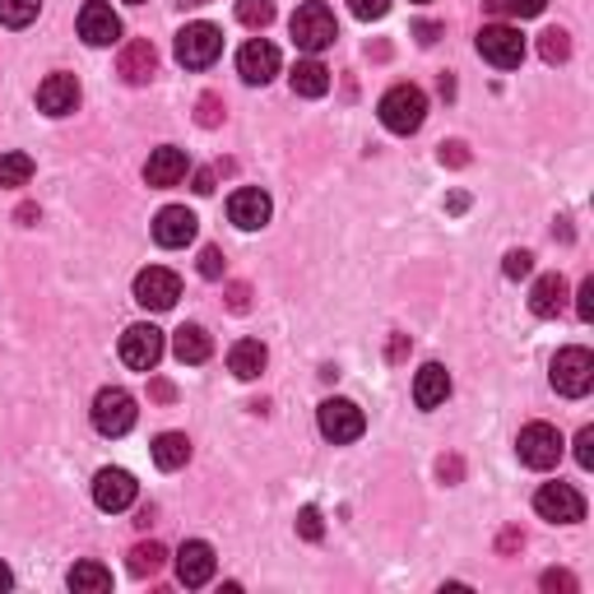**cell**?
<instances>
[{
	"label": "cell",
	"mask_w": 594,
	"mask_h": 594,
	"mask_svg": "<svg viewBox=\"0 0 594 594\" xmlns=\"http://www.w3.org/2000/svg\"><path fill=\"white\" fill-rule=\"evenodd\" d=\"M288 33H293L297 51H307V57H321V51H325V47H335V38H339L335 10L321 5V0H307V5H297V10H293Z\"/></svg>",
	"instance_id": "cell-1"
},
{
	"label": "cell",
	"mask_w": 594,
	"mask_h": 594,
	"mask_svg": "<svg viewBox=\"0 0 594 594\" xmlns=\"http://www.w3.org/2000/svg\"><path fill=\"white\" fill-rule=\"evenodd\" d=\"M376 116L391 135H413L428 121V94L418 89V84H395V89L381 94Z\"/></svg>",
	"instance_id": "cell-2"
},
{
	"label": "cell",
	"mask_w": 594,
	"mask_h": 594,
	"mask_svg": "<svg viewBox=\"0 0 594 594\" xmlns=\"http://www.w3.org/2000/svg\"><path fill=\"white\" fill-rule=\"evenodd\" d=\"M553 391L567 395V399H585L594 391V354L590 348L571 344L553 358Z\"/></svg>",
	"instance_id": "cell-3"
},
{
	"label": "cell",
	"mask_w": 594,
	"mask_h": 594,
	"mask_svg": "<svg viewBox=\"0 0 594 594\" xmlns=\"http://www.w3.org/2000/svg\"><path fill=\"white\" fill-rule=\"evenodd\" d=\"M135 418H139V409H135V395H131V391L102 386V391L94 395V428H98L102 436H126V432L135 428Z\"/></svg>",
	"instance_id": "cell-4"
},
{
	"label": "cell",
	"mask_w": 594,
	"mask_h": 594,
	"mask_svg": "<svg viewBox=\"0 0 594 594\" xmlns=\"http://www.w3.org/2000/svg\"><path fill=\"white\" fill-rule=\"evenodd\" d=\"M562 450H567V442H562V432H557L553 423H530V428H520V436H516V456H520V465H530V469H553L557 460H562Z\"/></svg>",
	"instance_id": "cell-5"
},
{
	"label": "cell",
	"mask_w": 594,
	"mask_h": 594,
	"mask_svg": "<svg viewBox=\"0 0 594 594\" xmlns=\"http://www.w3.org/2000/svg\"><path fill=\"white\" fill-rule=\"evenodd\" d=\"M223 57V33L214 24H186L177 33V61L186 70H209Z\"/></svg>",
	"instance_id": "cell-6"
},
{
	"label": "cell",
	"mask_w": 594,
	"mask_h": 594,
	"mask_svg": "<svg viewBox=\"0 0 594 594\" xmlns=\"http://www.w3.org/2000/svg\"><path fill=\"white\" fill-rule=\"evenodd\" d=\"M317 428H321L325 442L348 446V442H358L362 436L367 418H362V409L354 405V399H325V405L317 409Z\"/></svg>",
	"instance_id": "cell-7"
},
{
	"label": "cell",
	"mask_w": 594,
	"mask_h": 594,
	"mask_svg": "<svg viewBox=\"0 0 594 594\" xmlns=\"http://www.w3.org/2000/svg\"><path fill=\"white\" fill-rule=\"evenodd\" d=\"M177 297H182V279L172 270L149 265V270L135 274V302L145 311H172L177 307Z\"/></svg>",
	"instance_id": "cell-8"
},
{
	"label": "cell",
	"mask_w": 594,
	"mask_h": 594,
	"mask_svg": "<svg viewBox=\"0 0 594 594\" xmlns=\"http://www.w3.org/2000/svg\"><path fill=\"white\" fill-rule=\"evenodd\" d=\"M163 330L159 325H131L126 335H121V362L131 367V372H153V367L163 362Z\"/></svg>",
	"instance_id": "cell-9"
},
{
	"label": "cell",
	"mask_w": 594,
	"mask_h": 594,
	"mask_svg": "<svg viewBox=\"0 0 594 594\" xmlns=\"http://www.w3.org/2000/svg\"><path fill=\"white\" fill-rule=\"evenodd\" d=\"M479 57L497 70H516L525 61V38H520V28H511V24H487L479 33Z\"/></svg>",
	"instance_id": "cell-10"
},
{
	"label": "cell",
	"mask_w": 594,
	"mask_h": 594,
	"mask_svg": "<svg viewBox=\"0 0 594 594\" xmlns=\"http://www.w3.org/2000/svg\"><path fill=\"white\" fill-rule=\"evenodd\" d=\"M534 511L553 525H576V520H585V497L571 483H544L534 493Z\"/></svg>",
	"instance_id": "cell-11"
},
{
	"label": "cell",
	"mask_w": 594,
	"mask_h": 594,
	"mask_svg": "<svg viewBox=\"0 0 594 594\" xmlns=\"http://www.w3.org/2000/svg\"><path fill=\"white\" fill-rule=\"evenodd\" d=\"M139 497V483L131 469H98V479H94V502H98V511H126V506Z\"/></svg>",
	"instance_id": "cell-12"
},
{
	"label": "cell",
	"mask_w": 594,
	"mask_h": 594,
	"mask_svg": "<svg viewBox=\"0 0 594 594\" xmlns=\"http://www.w3.org/2000/svg\"><path fill=\"white\" fill-rule=\"evenodd\" d=\"M79 38L89 42V47L121 42V20H116V10L108 5V0H84V10H79Z\"/></svg>",
	"instance_id": "cell-13"
},
{
	"label": "cell",
	"mask_w": 594,
	"mask_h": 594,
	"mask_svg": "<svg viewBox=\"0 0 594 594\" xmlns=\"http://www.w3.org/2000/svg\"><path fill=\"white\" fill-rule=\"evenodd\" d=\"M270 214H274V205H270V196L260 186H242V190H233V196H228V219L237 223L242 233L265 228Z\"/></svg>",
	"instance_id": "cell-14"
},
{
	"label": "cell",
	"mask_w": 594,
	"mask_h": 594,
	"mask_svg": "<svg viewBox=\"0 0 594 594\" xmlns=\"http://www.w3.org/2000/svg\"><path fill=\"white\" fill-rule=\"evenodd\" d=\"M153 242L168 251H182L196 242V214H190L186 205H168L159 209V219H153Z\"/></svg>",
	"instance_id": "cell-15"
},
{
	"label": "cell",
	"mask_w": 594,
	"mask_h": 594,
	"mask_svg": "<svg viewBox=\"0 0 594 594\" xmlns=\"http://www.w3.org/2000/svg\"><path fill=\"white\" fill-rule=\"evenodd\" d=\"M177 581L186 590H200V585L214 581V548H209L205 539H186L177 548Z\"/></svg>",
	"instance_id": "cell-16"
},
{
	"label": "cell",
	"mask_w": 594,
	"mask_h": 594,
	"mask_svg": "<svg viewBox=\"0 0 594 594\" xmlns=\"http://www.w3.org/2000/svg\"><path fill=\"white\" fill-rule=\"evenodd\" d=\"M237 75L247 84H270L279 75V47L265 42V38H251L237 51Z\"/></svg>",
	"instance_id": "cell-17"
},
{
	"label": "cell",
	"mask_w": 594,
	"mask_h": 594,
	"mask_svg": "<svg viewBox=\"0 0 594 594\" xmlns=\"http://www.w3.org/2000/svg\"><path fill=\"white\" fill-rule=\"evenodd\" d=\"M38 108L47 116H70L79 108V79L75 75H47L38 84Z\"/></svg>",
	"instance_id": "cell-18"
},
{
	"label": "cell",
	"mask_w": 594,
	"mask_h": 594,
	"mask_svg": "<svg viewBox=\"0 0 594 594\" xmlns=\"http://www.w3.org/2000/svg\"><path fill=\"white\" fill-rule=\"evenodd\" d=\"M186 172H190L186 149L163 145V149H153V153H149V163H145V182H149V186H177V182L186 177Z\"/></svg>",
	"instance_id": "cell-19"
},
{
	"label": "cell",
	"mask_w": 594,
	"mask_h": 594,
	"mask_svg": "<svg viewBox=\"0 0 594 594\" xmlns=\"http://www.w3.org/2000/svg\"><path fill=\"white\" fill-rule=\"evenodd\" d=\"M446 395H450V372H446V367L442 362L418 367V376H413V405L418 409H442Z\"/></svg>",
	"instance_id": "cell-20"
},
{
	"label": "cell",
	"mask_w": 594,
	"mask_h": 594,
	"mask_svg": "<svg viewBox=\"0 0 594 594\" xmlns=\"http://www.w3.org/2000/svg\"><path fill=\"white\" fill-rule=\"evenodd\" d=\"M562 307H567V279H562V274H544V279H534V288H530V311H534V317L553 321Z\"/></svg>",
	"instance_id": "cell-21"
},
{
	"label": "cell",
	"mask_w": 594,
	"mask_h": 594,
	"mask_svg": "<svg viewBox=\"0 0 594 594\" xmlns=\"http://www.w3.org/2000/svg\"><path fill=\"white\" fill-rule=\"evenodd\" d=\"M172 354H177L182 367H200L209 354H214V339H209L205 325H182L177 335H172Z\"/></svg>",
	"instance_id": "cell-22"
},
{
	"label": "cell",
	"mask_w": 594,
	"mask_h": 594,
	"mask_svg": "<svg viewBox=\"0 0 594 594\" xmlns=\"http://www.w3.org/2000/svg\"><path fill=\"white\" fill-rule=\"evenodd\" d=\"M265 362H270V354H265V344L260 339H237L228 348V372L237 381H256L260 372H265Z\"/></svg>",
	"instance_id": "cell-23"
},
{
	"label": "cell",
	"mask_w": 594,
	"mask_h": 594,
	"mask_svg": "<svg viewBox=\"0 0 594 594\" xmlns=\"http://www.w3.org/2000/svg\"><path fill=\"white\" fill-rule=\"evenodd\" d=\"M288 84H293V94H297V98H325V94H330V70H325L317 57H307V61H297V65H293Z\"/></svg>",
	"instance_id": "cell-24"
},
{
	"label": "cell",
	"mask_w": 594,
	"mask_h": 594,
	"mask_svg": "<svg viewBox=\"0 0 594 594\" xmlns=\"http://www.w3.org/2000/svg\"><path fill=\"white\" fill-rule=\"evenodd\" d=\"M153 42H131L126 51H121V75H126V84H145L153 75Z\"/></svg>",
	"instance_id": "cell-25"
},
{
	"label": "cell",
	"mask_w": 594,
	"mask_h": 594,
	"mask_svg": "<svg viewBox=\"0 0 594 594\" xmlns=\"http://www.w3.org/2000/svg\"><path fill=\"white\" fill-rule=\"evenodd\" d=\"M186 460H190V442H186V432H163L159 442H153V465L168 469V474H172V469H182Z\"/></svg>",
	"instance_id": "cell-26"
},
{
	"label": "cell",
	"mask_w": 594,
	"mask_h": 594,
	"mask_svg": "<svg viewBox=\"0 0 594 594\" xmlns=\"http://www.w3.org/2000/svg\"><path fill=\"white\" fill-rule=\"evenodd\" d=\"M70 590L75 594H102V590H112V571L102 562H75V571H70Z\"/></svg>",
	"instance_id": "cell-27"
},
{
	"label": "cell",
	"mask_w": 594,
	"mask_h": 594,
	"mask_svg": "<svg viewBox=\"0 0 594 594\" xmlns=\"http://www.w3.org/2000/svg\"><path fill=\"white\" fill-rule=\"evenodd\" d=\"M33 182V159L28 153H0V186H28Z\"/></svg>",
	"instance_id": "cell-28"
},
{
	"label": "cell",
	"mask_w": 594,
	"mask_h": 594,
	"mask_svg": "<svg viewBox=\"0 0 594 594\" xmlns=\"http://www.w3.org/2000/svg\"><path fill=\"white\" fill-rule=\"evenodd\" d=\"M42 0H0V24L5 28H28L33 20H38Z\"/></svg>",
	"instance_id": "cell-29"
},
{
	"label": "cell",
	"mask_w": 594,
	"mask_h": 594,
	"mask_svg": "<svg viewBox=\"0 0 594 594\" xmlns=\"http://www.w3.org/2000/svg\"><path fill=\"white\" fill-rule=\"evenodd\" d=\"M237 20L247 28H265L274 20V0H237Z\"/></svg>",
	"instance_id": "cell-30"
},
{
	"label": "cell",
	"mask_w": 594,
	"mask_h": 594,
	"mask_svg": "<svg viewBox=\"0 0 594 594\" xmlns=\"http://www.w3.org/2000/svg\"><path fill=\"white\" fill-rule=\"evenodd\" d=\"M163 557H168V553H163L159 544H139V548L131 553V571H135V576H153V571L163 567Z\"/></svg>",
	"instance_id": "cell-31"
},
{
	"label": "cell",
	"mask_w": 594,
	"mask_h": 594,
	"mask_svg": "<svg viewBox=\"0 0 594 594\" xmlns=\"http://www.w3.org/2000/svg\"><path fill=\"white\" fill-rule=\"evenodd\" d=\"M502 14H516V20H534V14L548 10V0H497Z\"/></svg>",
	"instance_id": "cell-32"
},
{
	"label": "cell",
	"mask_w": 594,
	"mask_h": 594,
	"mask_svg": "<svg viewBox=\"0 0 594 594\" xmlns=\"http://www.w3.org/2000/svg\"><path fill=\"white\" fill-rule=\"evenodd\" d=\"M348 10H354V20H362V24H372V20H386L391 0H348Z\"/></svg>",
	"instance_id": "cell-33"
},
{
	"label": "cell",
	"mask_w": 594,
	"mask_h": 594,
	"mask_svg": "<svg viewBox=\"0 0 594 594\" xmlns=\"http://www.w3.org/2000/svg\"><path fill=\"white\" fill-rule=\"evenodd\" d=\"M567 51H571V47H567V33H562V28H548V33H544V57H548V61H567Z\"/></svg>",
	"instance_id": "cell-34"
},
{
	"label": "cell",
	"mask_w": 594,
	"mask_h": 594,
	"mask_svg": "<svg viewBox=\"0 0 594 594\" xmlns=\"http://www.w3.org/2000/svg\"><path fill=\"white\" fill-rule=\"evenodd\" d=\"M576 465L594 469V428H581V436H576Z\"/></svg>",
	"instance_id": "cell-35"
},
{
	"label": "cell",
	"mask_w": 594,
	"mask_h": 594,
	"mask_svg": "<svg viewBox=\"0 0 594 594\" xmlns=\"http://www.w3.org/2000/svg\"><path fill=\"white\" fill-rule=\"evenodd\" d=\"M502 270H506V279H525V274L534 270V256H530V251H511Z\"/></svg>",
	"instance_id": "cell-36"
},
{
	"label": "cell",
	"mask_w": 594,
	"mask_h": 594,
	"mask_svg": "<svg viewBox=\"0 0 594 594\" xmlns=\"http://www.w3.org/2000/svg\"><path fill=\"white\" fill-rule=\"evenodd\" d=\"M200 274H205V279H219V274H223V251H219V247H205V251H200Z\"/></svg>",
	"instance_id": "cell-37"
},
{
	"label": "cell",
	"mask_w": 594,
	"mask_h": 594,
	"mask_svg": "<svg viewBox=\"0 0 594 594\" xmlns=\"http://www.w3.org/2000/svg\"><path fill=\"white\" fill-rule=\"evenodd\" d=\"M576 307H581V321H594V279H585V284H581V302H576Z\"/></svg>",
	"instance_id": "cell-38"
},
{
	"label": "cell",
	"mask_w": 594,
	"mask_h": 594,
	"mask_svg": "<svg viewBox=\"0 0 594 594\" xmlns=\"http://www.w3.org/2000/svg\"><path fill=\"white\" fill-rule=\"evenodd\" d=\"M302 534L321 539V511H317V506H307V511H302Z\"/></svg>",
	"instance_id": "cell-39"
},
{
	"label": "cell",
	"mask_w": 594,
	"mask_h": 594,
	"mask_svg": "<svg viewBox=\"0 0 594 594\" xmlns=\"http://www.w3.org/2000/svg\"><path fill=\"white\" fill-rule=\"evenodd\" d=\"M544 590H576V581L567 571H544Z\"/></svg>",
	"instance_id": "cell-40"
},
{
	"label": "cell",
	"mask_w": 594,
	"mask_h": 594,
	"mask_svg": "<svg viewBox=\"0 0 594 594\" xmlns=\"http://www.w3.org/2000/svg\"><path fill=\"white\" fill-rule=\"evenodd\" d=\"M14 585V576H10V567L5 562H0V590H10Z\"/></svg>",
	"instance_id": "cell-41"
},
{
	"label": "cell",
	"mask_w": 594,
	"mask_h": 594,
	"mask_svg": "<svg viewBox=\"0 0 594 594\" xmlns=\"http://www.w3.org/2000/svg\"><path fill=\"white\" fill-rule=\"evenodd\" d=\"M413 5H428V0H413Z\"/></svg>",
	"instance_id": "cell-42"
},
{
	"label": "cell",
	"mask_w": 594,
	"mask_h": 594,
	"mask_svg": "<svg viewBox=\"0 0 594 594\" xmlns=\"http://www.w3.org/2000/svg\"><path fill=\"white\" fill-rule=\"evenodd\" d=\"M131 5H145V0H131Z\"/></svg>",
	"instance_id": "cell-43"
}]
</instances>
